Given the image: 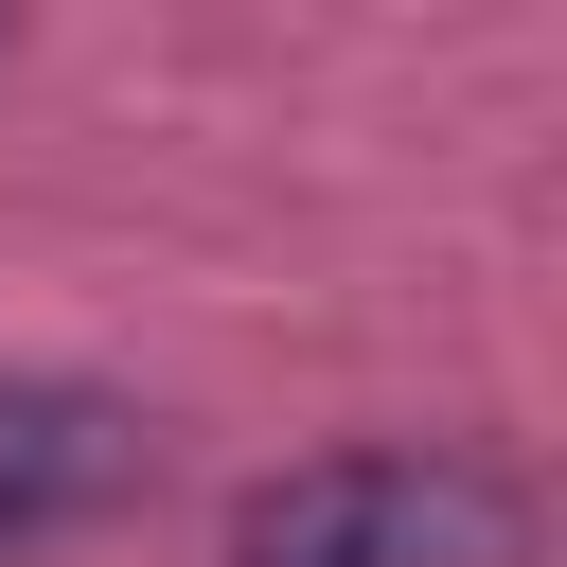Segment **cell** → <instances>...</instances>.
<instances>
[{
	"label": "cell",
	"mask_w": 567,
	"mask_h": 567,
	"mask_svg": "<svg viewBox=\"0 0 567 567\" xmlns=\"http://www.w3.org/2000/svg\"><path fill=\"white\" fill-rule=\"evenodd\" d=\"M532 496L478 443H354L230 496V567H514Z\"/></svg>",
	"instance_id": "6da1fadb"
},
{
	"label": "cell",
	"mask_w": 567,
	"mask_h": 567,
	"mask_svg": "<svg viewBox=\"0 0 567 567\" xmlns=\"http://www.w3.org/2000/svg\"><path fill=\"white\" fill-rule=\"evenodd\" d=\"M142 478H159V425H142L124 390H89V372H0V567L106 532Z\"/></svg>",
	"instance_id": "7a4b0ae2"
},
{
	"label": "cell",
	"mask_w": 567,
	"mask_h": 567,
	"mask_svg": "<svg viewBox=\"0 0 567 567\" xmlns=\"http://www.w3.org/2000/svg\"><path fill=\"white\" fill-rule=\"evenodd\" d=\"M0 35H18V0H0Z\"/></svg>",
	"instance_id": "3957f363"
}]
</instances>
